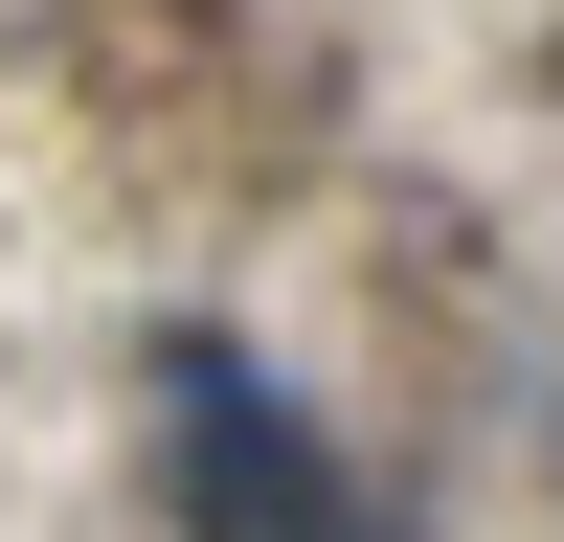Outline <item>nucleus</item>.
<instances>
[{"label": "nucleus", "instance_id": "f257e3e1", "mask_svg": "<svg viewBox=\"0 0 564 542\" xmlns=\"http://www.w3.org/2000/svg\"><path fill=\"white\" fill-rule=\"evenodd\" d=\"M181 520H226V542H294V520H316V452H294V406H271L226 339H181Z\"/></svg>", "mask_w": 564, "mask_h": 542}]
</instances>
